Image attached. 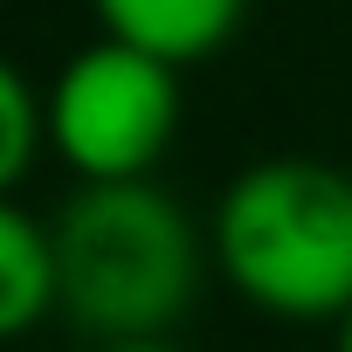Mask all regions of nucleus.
<instances>
[{"label": "nucleus", "mask_w": 352, "mask_h": 352, "mask_svg": "<svg viewBox=\"0 0 352 352\" xmlns=\"http://www.w3.org/2000/svg\"><path fill=\"white\" fill-rule=\"evenodd\" d=\"M111 42H131L173 69H187L235 42L249 0H90Z\"/></svg>", "instance_id": "4"}, {"label": "nucleus", "mask_w": 352, "mask_h": 352, "mask_svg": "<svg viewBox=\"0 0 352 352\" xmlns=\"http://www.w3.org/2000/svg\"><path fill=\"white\" fill-rule=\"evenodd\" d=\"M331 352H352V311L338 318V338H331Z\"/></svg>", "instance_id": "8"}, {"label": "nucleus", "mask_w": 352, "mask_h": 352, "mask_svg": "<svg viewBox=\"0 0 352 352\" xmlns=\"http://www.w3.org/2000/svg\"><path fill=\"white\" fill-rule=\"evenodd\" d=\"M208 256L221 283L283 324L352 311V173L324 159H256L214 201Z\"/></svg>", "instance_id": "1"}, {"label": "nucleus", "mask_w": 352, "mask_h": 352, "mask_svg": "<svg viewBox=\"0 0 352 352\" xmlns=\"http://www.w3.org/2000/svg\"><path fill=\"white\" fill-rule=\"evenodd\" d=\"M42 318H56V242L8 194L0 201V345L28 338Z\"/></svg>", "instance_id": "5"}, {"label": "nucleus", "mask_w": 352, "mask_h": 352, "mask_svg": "<svg viewBox=\"0 0 352 352\" xmlns=\"http://www.w3.org/2000/svg\"><path fill=\"white\" fill-rule=\"evenodd\" d=\"M42 145H49L42 97H35V83H28L8 56H0V201L28 180V166L42 159Z\"/></svg>", "instance_id": "6"}, {"label": "nucleus", "mask_w": 352, "mask_h": 352, "mask_svg": "<svg viewBox=\"0 0 352 352\" xmlns=\"http://www.w3.org/2000/svg\"><path fill=\"white\" fill-rule=\"evenodd\" d=\"M42 124H49V152L83 187L152 180V166L180 138V69L131 42L97 35L49 76Z\"/></svg>", "instance_id": "3"}, {"label": "nucleus", "mask_w": 352, "mask_h": 352, "mask_svg": "<svg viewBox=\"0 0 352 352\" xmlns=\"http://www.w3.org/2000/svg\"><path fill=\"white\" fill-rule=\"evenodd\" d=\"M56 242V318L83 338L138 345L166 338L201 290V228L152 180L76 187L49 221Z\"/></svg>", "instance_id": "2"}, {"label": "nucleus", "mask_w": 352, "mask_h": 352, "mask_svg": "<svg viewBox=\"0 0 352 352\" xmlns=\"http://www.w3.org/2000/svg\"><path fill=\"white\" fill-rule=\"evenodd\" d=\"M104 352H180V345H166V338H138V345H104Z\"/></svg>", "instance_id": "7"}]
</instances>
